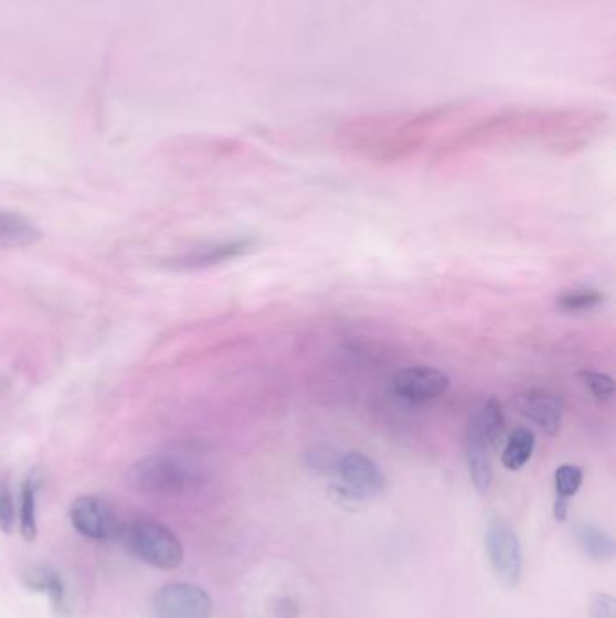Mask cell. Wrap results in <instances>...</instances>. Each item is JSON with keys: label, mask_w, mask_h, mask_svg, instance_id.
Listing matches in <instances>:
<instances>
[{"label": "cell", "mask_w": 616, "mask_h": 618, "mask_svg": "<svg viewBox=\"0 0 616 618\" xmlns=\"http://www.w3.org/2000/svg\"><path fill=\"white\" fill-rule=\"evenodd\" d=\"M492 447L481 434L467 425L465 434V458H467L468 472L472 479L479 494L485 496L490 492L493 483Z\"/></svg>", "instance_id": "30bf717a"}, {"label": "cell", "mask_w": 616, "mask_h": 618, "mask_svg": "<svg viewBox=\"0 0 616 618\" xmlns=\"http://www.w3.org/2000/svg\"><path fill=\"white\" fill-rule=\"evenodd\" d=\"M584 475L576 465H561L555 470V507L553 514L556 521L564 523L567 519V510H570V499L581 490Z\"/></svg>", "instance_id": "5bb4252c"}, {"label": "cell", "mask_w": 616, "mask_h": 618, "mask_svg": "<svg viewBox=\"0 0 616 618\" xmlns=\"http://www.w3.org/2000/svg\"><path fill=\"white\" fill-rule=\"evenodd\" d=\"M73 529L93 541H113L124 534V526L109 504L96 496H79L70 510Z\"/></svg>", "instance_id": "5b68a950"}, {"label": "cell", "mask_w": 616, "mask_h": 618, "mask_svg": "<svg viewBox=\"0 0 616 618\" xmlns=\"http://www.w3.org/2000/svg\"><path fill=\"white\" fill-rule=\"evenodd\" d=\"M468 425L477 434H481L492 449H497V445L501 441L502 429H505V414H502L499 399L496 396H490V398L481 402V405L470 414Z\"/></svg>", "instance_id": "4fadbf2b"}, {"label": "cell", "mask_w": 616, "mask_h": 618, "mask_svg": "<svg viewBox=\"0 0 616 618\" xmlns=\"http://www.w3.org/2000/svg\"><path fill=\"white\" fill-rule=\"evenodd\" d=\"M535 450V434L528 427H517L510 438H508L505 450H502L501 461L505 469L521 470L524 465L532 459Z\"/></svg>", "instance_id": "9a60e30c"}, {"label": "cell", "mask_w": 616, "mask_h": 618, "mask_svg": "<svg viewBox=\"0 0 616 618\" xmlns=\"http://www.w3.org/2000/svg\"><path fill=\"white\" fill-rule=\"evenodd\" d=\"M42 239L35 221L13 210L0 209V249H20Z\"/></svg>", "instance_id": "7c38bea8"}, {"label": "cell", "mask_w": 616, "mask_h": 618, "mask_svg": "<svg viewBox=\"0 0 616 618\" xmlns=\"http://www.w3.org/2000/svg\"><path fill=\"white\" fill-rule=\"evenodd\" d=\"M450 379L447 373L428 365H411L397 371L393 379L394 393L411 404L433 402L447 393Z\"/></svg>", "instance_id": "8992f818"}, {"label": "cell", "mask_w": 616, "mask_h": 618, "mask_svg": "<svg viewBox=\"0 0 616 618\" xmlns=\"http://www.w3.org/2000/svg\"><path fill=\"white\" fill-rule=\"evenodd\" d=\"M212 611V598L198 584H167L155 595V614L158 618H210Z\"/></svg>", "instance_id": "277c9868"}, {"label": "cell", "mask_w": 616, "mask_h": 618, "mask_svg": "<svg viewBox=\"0 0 616 618\" xmlns=\"http://www.w3.org/2000/svg\"><path fill=\"white\" fill-rule=\"evenodd\" d=\"M195 478L198 475L189 465L169 454H156L139 459L127 475L130 489H135L139 494L149 496L179 494L192 487Z\"/></svg>", "instance_id": "6da1fadb"}, {"label": "cell", "mask_w": 616, "mask_h": 618, "mask_svg": "<svg viewBox=\"0 0 616 618\" xmlns=\"http://www.w3.org/2000/svg\"><path fill=\"white\" fill-rule=\"evenodd\" d=\"M124 535L130 552L149 566L176 569L183 563V544L167 524L155 519H138Z\"/></svg>", "instance_id": "7a4b0ae2"}, {"label": "cell", "mask_w": 616, "mask_h": 618, "mask_svg": "<svg viewBox=\"0 0 616 618\" xmlns=\"http://www.w3.org/2000/svg\"><path fill=\"white\" fill-rule=\"evenodd\" d=\"M337 476L342 479L343 487L362 499L373 498L385 489L382 469L362 452L340 454Z\"/></svg>", "instance_id": "ba28073f"}, {"label": "cell", "mask_w": 616, "mask_h": 618, "mask_svg": "<svg viewBox=\"0 0 616 618\" xmlns=\"http://www.w3.org/2000/svg\"><path fill=\"white\" fill-rule=\"evenodd\" d=\"M17 523L19 518H17L15 498L11 492L10 483L0 478V532L13 534Z\"/></svg>", "instance_id": "ffe728a7"}, {"label": "cell", "mask_w": 616, "mask_h": 618, "mask_svg": "<svg viewBox=\"0 0 616 618\" xmlns=\"http://www.w3.org/2000/svg\"><path fill=\"white\" fill-rule=\"evenodd\" d=\"M604 302V294L593 288H575L562 291L556 297V308L562 313H586Z\"/></svg>", "instance_id": "ac0fdd59"}, {"label": "cell", "mask_w": 616, "mask_h": 618, "mask_svg": "<svg viewBox=\"0 0 616 618\" xmlns=\"http://www.w3.org/2000/svg\"><path fill=\"white\" fill-rule=\"evenodd\" d=\"M582 384L592 393L593 398L598 402H609L615 396V380L609 374L596 373V371H581L578 374Z\"/></svg>", "instance_id": "d6986e66"}, {"label": "cell", "mask_w": 616, "mask_h": 618, "mask_svg": "<svg viewBox=\"0 0 616 618\" xmlns=\"http://www.w3.org/2000/svg\"><path fill=\"white\" fill-rule=\"evenodd\" d=\"M576 539L584 554L596 561H609L615 555V541L612 535L592 523H578L575 530Z\"/></svg>", "instance_id": "e0dca14e"}, {"label": "cell", "mask_w": 616, "mask_h": 618, "mask_svg": "<svg viewBox=\"0 0 616 618\" xmlns=\"http://www.w3.org/2000/svg\"><path fill=\"white\" fill-rule=\"evenodd\" d=\"M308 465L311 469L322 475H337L338 459L340 454L333 452L329 447H315L311 452L306 456Z\"/></svg>", "instance_id": "44dd1931"}, {"label": "cell", "mask_w": 616, "mask_h": 618, "mask_svg": "<svg viewBox=\"0 0 616 618\" xmlns=\"http://www.w3.org/2000/svg\"><path fill=\"white\" fill-rule=\"evenodd\" d=\"M254 248H257V241L254 237H241V239L223 241V243H214V245L203 246V248L192 249V252H184L178 257H170L164 265L176 271L214 268V266L238 259Z\"/></svg>", "instance_id": "52a82bcc"}, {"label": "cell", "mask_w": 616, "mask_h": 618, "mask_svg": "<svg viewBox=\"0 0 616 618\" xmlns=\"http://www.w3.org/2000/svg\"><path fill=\"white\" fill-rule=\"evenodd\" d=\"M516 407L524 418L539 425L544 433L555 436L561 430L564 398L552 390H530L519 394Z\"/></svg>", "instance_id": "9c48e42d"}, {"label": "cell", "mask_w": 616, "mask_h": 618, "mask_svg": "<svg viewBox=\"0 0 616 618\" xmlns=\"http://www.w3.org/2000/svg\"><path fill=\"white\" fill-rule=\"evenodd\" d=\"M485 548L499 583L507 588H516L522 577L521 541L507 519L493 518L488 521Z\"/></svg>", "instance_id": "3957f363"}, {"label": "cell", "mask_w": 616, "mask_h": 618, "mask_svg": "<svg viewBox=\"0 0 616 618\" xmlns=\"http://www.w3.org/2000/svg\"><path fill=\"white\" fill-rule=\"evenodd\" d=\"M593 618H616V603L612 595L596 594L592 598Z\"/></svg>", "instance_id": "7402d4cb"}, {"label": "cell", "mask_w": 616, "mask_h": 618, "mask_svg": "<svg viewBox=\"0 0 616 618\" xmlns=\"http://www.w3.org/2000/svg\"><path fill=\"white\" fill-rule=\"evenodd\" d=\"M22 583L31 592L50 595L51 604L56 609V614L67 615V611H70L64 578L55 566H51V564L30 566L22 575Z\"/></svg>", "instance_id": "8fae6325"}, {"label": "cell", "mask_w": 616, "mask_h": 618, "mask_svg": "<svg viewBox=\"0 0 616 618\" xmlns=\"http://www.w3.org/2000/svg\"><path fill=\"white\" fill-rule=\"evenodd\" d=\"M40 481L35 476H30L20 487L19 499V529L25 541H35L39 534L36 524V494H39Z\"/></svg>", "instance_id": "2e32d148"}]
</instances>
